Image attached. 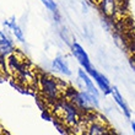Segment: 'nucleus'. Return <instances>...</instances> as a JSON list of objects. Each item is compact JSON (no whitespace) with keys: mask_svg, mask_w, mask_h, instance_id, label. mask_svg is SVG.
Listing matches in <instances>:
<instances>
[{"mask_svg":"<svg viewBox=\"0 0 135 135\" xmlns=\"http://www.w3.org/2000/svg\"><path fill=\"white\" fill-rule=\"evenodd\" d=\"M38 85L39 90H41V92L44 97V101H47L50 106H53L54 103H57L59 100L64 98L65 93L68 91V87L64 82L48 74L39 76Z\"/></svg>","mask_w":135,"mask_h":135,"instance_id":"1","label":"nucleus"},{"mask_svg":"<svg viewBox=\"0 0 135 135\" xmlns=\"http://www.w3.org/2000/svg\"><path fill=\"white\" fill-rule=\"evenodd\" d=\"M52 108H53L54 115L57 117V119L63 122L64 125L68 127V129L73 128L81 119V110L79 109L70 100H63L61 98L57 103H54Z\"/></svg>","mask_w":135,"mask_h":135,"instance_id":"2","label":"nucleus"},{"mask_svg":"<svg viewBox=\"0 0 135 135\" xmlns=\"http://www.w3.org/2000/svg\"><path fill=\"white\" fill-rule=\"evenodd\" d=\"M97 6L104 17L112 22L127 21V0H100Z\"/></svg>","mask_w":135,"mask_h":135,"instance_id":"3","label":"nucleus"},{"mask_svg":"<svg viewBox=\"0 0 135 135\" xmlns=\"http://www.w3.org/2000/svg\"><path fill=\"white\" fill-rule=\"evenodd\" d=\"M71 49H73V53H74L75 58L79 60V63L81 64V66L85 69L86 71H89L91 68H92V64H91V61H90V58L87 55L84 48H82L79 43H73V46H71Z\"/></svg>","mask_w":135,"mask_h":135,"instance_id":"4","label":"nucleus"},{"mask_svg":"<svg viewBox=\"0 0 135 135\" xmlns=\"http://www.w3.org/2000/svg\"><path fill=\"white\" fill-rule=\"evenodd\" d=\"M87 73L95 79V81H96V84L98 85V87H100L104 93H109L110 91H112V89H110V86H109V81L107 80V78L104 76V75L100 74V73H98L93 66L91 68Z\"/></svg>","mask_w":135,"mask_h":135,"instance_id":"5","label":"nucleus"},{"mask_svg":"<svg viewBox=\"0 0 135 135\" xmlns=\"http://www.w3.org/2000/svg\"><path fill=\"white\" fill-rule=\"evenodd\" d=\"M78 75H79V81L84 85L82 86V90H86V91L89 93H91L92 96L98 97V91H97V89L95 87V85H93L92 80L89 78V75L86 74L84 70H79Z\"/></svg>","mask_w":135,"mask_h":135,"instance_id":"6","label":"nucleus"},{"mask_svg":"<svg viewBox=\"0 0 135 135\" xmlns=\"http://www.w3.org/2000/svg\"><path fill=\"white\" fill-rule=\"evenodd\" d=\"M15 52L14 48V43L10 38H5L4 41L0 42V59H6L9 55Z\"/></svg>","mask_w":135,"mask_h":135,"instance_id":"7","label":"nucleus"},{"mask_svg":"<svg viewBox=\"0 0 135 135\" xmlns=\"http://www.w3.org/2000/svg\"><path fill=\"white\" fill-rule=\"evenodd\" d=\"M4 25H5V27H6L9 31H11L12 32V35L16 37V39H18L20 42H23V32L21 31V28L17 26V23H16V21L14 20V17L11 18V20H6V21L4 22Z\"/></svg>","mask_w":135,"mask_h":135,"instance_id":"8","label":"nucleus"},{"mask_svg":"<svg viewBox=\"0 0 135 135\" xmlns=\"http://www.w3.org/2000/svg\"><path fill=\"white\" fill-rule=\"evenodd\" d=\"M110 92H112V95H113V97H114V100H115V102H117L118 104H119V107H120L122 109H123V112H124V114L127 115V118H130V117H132V113H130V109H129L128 104L125 103L124 98L122 97V95L119 93V91H118L115 87H113Z\"/></svg>","mask_w":135,"mask_h":135,"instance_id":"9","label":"nucleus"},{"mask_svg":"<svg viewBox=\"0 0 135 135\" xmlns=\"http://www.w3.org/2000/svg\"><path fill=\"white\" fill-rule=\"evenodd\" d=\"M53 68L55 70L60 71V73H63V74H65V75L71 74V71H70V69H69V66H68V63H66V60H65V58L61 57V55H58L53 60Z\"/></svg>","mask_w":135,"mask_h":135,"instance_id":"10","label":"nucleus"},{"mask_svg":"<svg viewBox=\"0 0 135 135\" xmlns=\"http://www.w3.org/2000/svg\"><path fill=\"white\" fill-rule=\"evenodd\" d=\"M43 3V5L48 9V10H50L52 12H57V4H55V1H53V0H41Z\"/></svg>","mask_w":135,"mask_h":135,"instance_id":"11","label":"nucleus"},{"mask_svg":"<svg viewBox=\"0 0 135 135\" xmlns=\"http://www.w3.org/2000/svg\"><path fill=\"white\" fill-rule=\"evenodd\" d=\"M5 38H6V36L4 35L3 32H0V42H1V41H4Z\"/></svg>","mask_w":135,"mask_h":135,"instance_id":"12","label":"nucleus"},{"mask_svg":"<svg viewBox=\"0 0 135 135\" xmlns=\"http://www.w3.org/2000/svg\"><path fill=\"white\" fill-rule=\"evenodd\" d=\"M91 1H92L93 4H96V5H97V4H98V1H100V0H91Z\"/></svg>","mask_w":135,"mask_h":135,"instance_id":"13","label":"nucleus"},{"mask_svg":"<svg viewBox=\"0 0 135 135\" xmlns=\"http://www.w3.org/2000/svg\"><path fill=\"white\" fill-rule=\"evenodd\" d=\"M132 127H133V130H134V134H135V123H133Z\"/></svg>","mask_w":135,"mask_h":135,"instance_id":"14","label":"nucleus"}]
</instances>
